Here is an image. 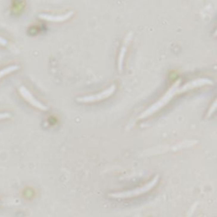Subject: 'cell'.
Masks as SVG:
<instances>
[{
    "label": "cell",
    "mask_w": 217,
    "mask_h": 217,
    "mask_svg": "<svg viewBox=\"0 0 217 217\" xmlns=\"http://www.w3.org/2000/svg\"><path fill=\"white\" fill-rule=\"evenodd\" d=\"M11 116V114L9 112H2L0 113V119H4V118H10Z\"/></svg>",
    "instance_id": "10"
},
{
    "label": "cell",
    "mask_w": 217,
    "mask_h": 217,
    "mask_svg": "<svg viewBox=\"0 0 217 217\" xmlns=\"http://www.w3.org/2000/svg\"><path fill=\"white\" fill-rule=\"evenodd\" d=\"M132 35H133V34H132V32H128V33L127 34V36L125 37L124 41H123L121 50V53H120V54H119V58H118V69H119V71H120V72L122 71V64H123V60H124V57H125L126 52H127V45L129 44L130 41L132 40Z\"/></svg>",
    "instance_id": "7"
},
{
    "label": "cell",
    "mask_w": 217,
    "mask_h": 217,
    "mask_svg": "<svg viewBox=\"0 0 217 217\" xmlns=\"http://www.w3.org/2000/svg\"><path fill=\"white\" fill-rule=\"evenodd\" d=\"M116 89V85L115 84H112L111 86L105 90H104L103 92L99 93L97 94L93 95H87V96H82V97H78L76 99V100L79 102V103H93V102H97V101H100L102 99H107L109 97H110Z\"/></svg>",
    "instance_id": "2"
},
{
    "label": "cell",
    "mask_w": 217,
    "mask_h": 217,
    "mask_svg": "<svg viewBox=\"0 0 217 217\" xmlns=\"http://www.w3.org/2000/svg\"><path fill=\"white\" fill-rule=\"evenodd\" d=\"M18 90H19L20 93L21 94L23 98L27 101V102H29L32 105L35 106L36 108H38V109L41 110H44V111L49 110L48 107L45 105V104H43V103H41L40 101L38 100L36 98H34V96L32 94V93L25 86H23V85L20 86Z\"/></svg>",
    "instance_id": "4"
},
{
    "label": "cell",
    "mask_w": 217,
    "mask_h": 217,
    "mask_svg": "<svg viewBox=\"0 0 217 217\" xmlns=\"http://www.w3.org/2000/svg\"><path fill=\"white\" fill-rule=\"evenodd\" d=\"M74 15V11H69L65 13V14H62V15H50V14H40L38 15L39 18L45 20V21H55V22H60V21H65L67 20H69L71 17Z\"/></svg>",
    "instance_id": "5"
},
{
    "label": "cell",
    "mask_w": 217,
    "mask_h": 217,
    "mask_svg": "<svg viewBox=\"0 0 217 217\" xmlns=\"http://www.w3.org/2000/svg\"><path fill=\"white\" fill-rule=\"evenodd\" d=\"M180 82H181V78L177 79V80L171 85V87L169 88V90L166 93V94L164 95L160 100L157 101L155 104H154L151 105L150 107H149L145 111H143L141 115H140L138 118H139V119H143V118L149 116V115H152L153 113H154L155 111H157L158 110H160L161 107L166 105L167 103L170 102V100L172 99L173 96L176 94V93H178Z\"/></svg>",
    "instance_id": "1"
},
{
    "label": "cell",
    "mask_w": 217,
    "mask_h": 217,
    "mask_svg": "<svg viewBox=\"0 0 217 217\" xmlns=\"http://www.w3.org/2000/svg\"><path fill=\"white\" fill-rule=\"evenodd\" d=\"M0 44L4 45V46H6V45L8 44V41H7L5 38H4L0 37Z\"/></svg>",
    "instance_id": "11"
},
{
    "label": "cell",
    "mask_w": 217,
    "mask_h": 217,
    "mask_svg": "<svg viewBox=\"0 0 217 217\" xmlns=\"http://www.w3.org/2000/svg\"><path fill=\"white\" fill-rule=\"evenodd\" d=\"M206 84H213V82L210 79H207V78H199L193 81L188 82L182 86V88H179L178 93H182L188 89H193L197 87H201L203 85H206Z\"/></svg>",
    "instance_id": "6"
},
{
    "label": "cell",
    "mask_w": 217,
    "mask_h": 217,
    "mask_svg": "<svg viewBox=\"0 0 217 217\" xmlns=\"http://www.w3.org/2000/svg\"><path fill=\"white\" fill-rule=\"evenodd\" d=\"M19 68H20L19 65H10V66H7L5 67V68L1 69V70H0V78L2 77L3 76H4V75H7V74L12 72V71H16V70H18Z\"/></svg>",
    "instance_id": "8"
},
{
    "label": "cell",
    "mask_w": 217,
    "mask_h": 217,
    "mask_svg": "<svg viewBox=\"0 0 217 217\" xmlns=\"http://www.w3.org/2000/svg\"><path fill=\"white\" fill-rule=\"evenodd\" d=\"M216 99L214 101L213 105H212V107L210 109V110L208 112V116H210V115H212V113L216 110Z\"/></svg>",
    "instance_id": "9"
},
{
    "label": "cell",
    "mask_w": 217,
    "mask_h": 217,
    "mask_svg": "<svg viewBox=\"0 0 217 217\" xmlns=\"http://www.w3.org/2000/svg\"><path fill=\"white\" fill-rule=\"evenodd\" d=\"M159 180V176L157 175L155 176L154 178L152 179L150 182L147 183L145 186L140 188H138V189L132 190V191H130V192H124V193H114V194H111V196H115L116 198H128V197H131V196H135V195H138L143 193H145V192H148L149 190H150L158 182Z\"/></svg>",
    "instance_id": "3"
}]
</instances>
